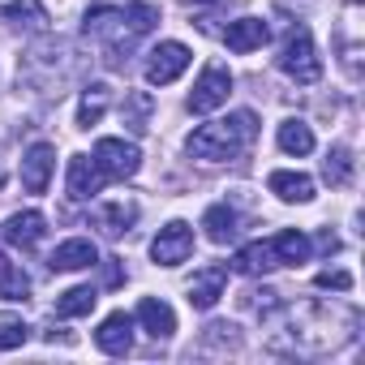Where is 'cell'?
Here are the masks:
<instances>
[{
	"instance_id": "cell-17",
	"label": "cell",
	"mask_w": 365,
	"mask_h": 365,
	"mask_svg": "<svg viewBox=\"0 0 365 365\" xmlns=\"http://www.w3.org/2000/svg\"><path fill=\"white\" fill-rule=\"evenodd\" d=\"M267 190L279 198V202H309L314 198V180L305 172H271L267 176Z\"/></svg>"
},
{
	"instance_id": "cell-9",
	"label": "cell",
	"mask_w": 365,
	"mask_h": 365,
	"mask_svg": "<svg viewBox=\"0 0 365 365\" xmlns=\"http://www.w3.org/2000/svg\"><path fill=\"white\" fill-rule=\"evenodd\" d=\"M52 168H56V146L52 142H35L22 155V185H26V194H43L48 190Z\"/></svg>"
},
{
	"instance_id": "cell-11",
	"label": "cell",
	"mask_w": 365,
	"mask_h": 365,
	"mask_svg": "<svg viewBox=\"0 0 365 365\" xmlns=\"http://www.w3.org/2000/svg\"><path fill=\"white\" fill-rule=\"evenodd\" d=\"M103 180H108V176L99 172V163H95L91 155H73V159H69V198H73V202L95 198Z\"/></svg>"
},
{
	"instance_id": "cell-24",
	"label": "cell",
	"mask_w": 365,
	"mask_h": 365,
	"mask_svg": "<svg viewBox=\"0 0 365 365\" xmlns=\"http://www.w3.org/2000/svg\"><path fill=\"white\" fill-rule=\"evenodd\" d=\"M95 301H99V292H95L91 284H78V288H69V292L56 297V314H61V318H82V314L95 309Z\"/></svg>"
},
{
	"instance_id": "cell-26",
	"label": "cell",
	"mask_w": 365,
	"mask_h": 365,
	"mask_svg": "<svg viewBox=\"0 0 365 365\" xmlns=\"http://www.w3.org/2000/svg\"><path fill=\"white\" fill-rule=\"evenodd\" d=\"M31 292V279L22 267H9V262H0V297L5 301H26Z\"/></svg>"
},
{
	"instance_id": "cell-30",
	"label": "cell",
	"mask_w": 365,
	"mask_h": 365,
	"mask_svg": "<svg viewBox=\"0 0 365 365\" xmlns=\"http://www.w3.org/2000/svg\"><path fill=\"white\" fill-rule=\"evenodd\" d=\"M314 284H318V288L348 292V288H352V275H348V271H322V275H314Z\"/></svg>"
},
{
	"instance_id": "cell-27",
	"label": "cell",
	"mask_w": 365,
	"mask_h": 365,
	"mask_svg": "<svg viewBox=\"0 0 365 365\" xmlns=\"http://www.w3.org/2000/svg\"><path fill=\"white\" fill-rule=\"evenodd\" d=\"M125 22H129V31H133V35H146V31H155L159 9H155V5H146V0H129V5H125Z\"/></svg>"
},
{
	"instance_id": "cell-15",
	"label": "cell",
	"mask_w": 365,
	"mask_h": 365,
	"mask_svg": "<svg viewBox=\"0 0 365 365\" xmlns=\"http://www.w3.org/2000/svg\"><path fill=\"white\" fill-rule=\"evenodd\" d=\"M138 322L146 327L150 339H172V331H176L172 305H163V301H155V297H142V301H138Z\"/></svg>"
},
{
	"instance_id": "cell-28",
	"label": "cell",
	"mask_w": 365,
	"mask_h": 365,
	"mask_svg": "<svg viewBox=\"0 0 365 365\" xmlns=\"http://www.w3.org/2000/svg\"><path fill=\"white\" fill-rule=\"evenodd\" d=\"M125 125L133 129V133H146V116H150V95L146 91H133L129 99H125Z\"/></svg>"
},
{
	"instance_id": "cell-18",
	"label": "cell",
	"mask_w": 365,
	"mask_h": 365,
	"mask_svg": "<svg viewBox=\"0 0 365 365\" xmlns=\"http://www.w3.org/2000/svg\"><path fill=\"white\" fill-rule=\"evenodd\" d=\"M133 220H138L133 202H103V207H95V228L103 237H125L133 228Z\"/></svg>"
},
{
	"instance_id": "cell-29",
	"label": "cell",
	"mask_w": 365,
	"mask_h": 365,
	"mask_svg": "<svg viewBox=\"0 0 365 365\" xmlns=\"http://www.w3.org/2000/svg\"><path fill=\"white\" fill-rule=\"evenodd\" d=\"M31 339V327L22 318H5L0 322V352H9V348H22Z\"/></svg>"
},
{
	"instance_id": "cell-35",
	"label": "cell",
	"mask_w": 365,
	"mask_h": 365,
	"mask_svg": "<svg viewBox=\"0 0 365 365\" xmlns=\"http://www.w3.org/2000/svg\"><path fill=\"white\" fill-rule=\"evenodd\" d=\"M0 262H5V258H0Z\"/></svg>"
},
{
	"instance_id": "cell-12",
	"label": "cell",
	"mask_w": 365,
	"mask_h": 365,
	"mask_svg": "<svg viewBox=\"0 0 365 365\" xmlns=\"http://www.w3.org/2000/svg\"><path fill=\"white\" fill-rule=\"evenodd\" d=\"M95 344L108 352V356H125L133 348V318L129 314H108L95 331Z\"/></svg>"
},
{
	"instance_id": "cell-4",
	"label": "cell",
	"mask_w": 365,
	"mask_h": 365,
	"mask_svg": "<svg viewBox=\"0 0 365 365\" xmlns=\"http://www.w3.org/2000/svg\"><path fill=\"white\" fill-rule=\"evenodd\" d=\"M228 95H232V73H228L224 61H211V65L202 69V78L194 82V91H190V112L207 116V112H215L220 103H228Z\"/></svg>"
},
{
	"instance_id": "cell-2",
	"label": "cell",
	"mask_w": 365,
	"mask_h": 365,
	"mask_svg": "<svg viewBox=\"0 0 365 365\" xmlns=\"http://www.w3.org/2000/svg\"><path fill=\"white\" fill-rule=\"evenodd\" d=\"M82 35L95 39V43H103V61H108V65H125V61H129V48H133V39H138V35L129 31V22H125V9H116V5H95V9H86Z\"/></svg>"
},
{
	"instance_id": "cell-25",
	"label": "cell",
	"mask_w": 365,
	"mask_h": 365,
	"mask_svg": "<svg viewBox=\"0 0 365 365\" xmlns=\"http://www.w3.org/2000/svg\"><path fill=\"white\" fill-rule=\"evenodd\" d=\"M322 176L331 180V185H348L352 180V150L348 146H331L327 159H322Z\"/></svg>"
},
{
	"instance_id": "cell-3",
	"label": "cell",
	"mask_w": 365,
	"mask_h": 365,
	"mask_svg": "<svg viewBox=\"0 0 365 365\" xmlns=\"http://www.w3.org/2000/svg\"><path fill=\"white\" fill-rule=\"evenodd\" d=\"M279 69H284L292 82H301V86H314V82L322 78V61H318L314 35H309L305 26H292V31H288V43H284V52H279Z\"/></svg>"
},
{
	"instance_id": "cell-8",
	"label": "cell",
	"mask_w": 365,
	"mask_h": 365,
	"mask_svg": "<svg viewBox=\"0 0 365 365\" xmlns=\"http://www.w3.org/2000/svg\"><path fill=\"white\" fill-rule=\"evenodd\" d=\"M43 237H48V220L39 211H18V215L5 220V228H0V241L14 245V250H35Z\"/></svg>"
},
{
	"instance_id": "cell-10",
	"label": "cell",
	"mask_w": 365,
	"mask_h": 365,
	"mask_svg": "<svg viewBox=\"0 0 365 365\" xmlns=\"http://www.w3.org/2000/svg\"><path fill=\"white\" fill-rule=\"evenodd\" d=\"M224 288H228V267L224 262H211V267H202L190 279V305L194 309H215V301L224 297Z\"/></svg>"
},
{
	"instance_id": "cell-14",
	"label": "cell",
	"mask_w": 365,
	"mask_h": 365,
	"mask_svg": "<svg viewBox=\"0 0 365 365\" xmlns=\"http://www.w3.org/2000/svg\"><path fill=\"white\" fill-rule=\"evenodd\" d=\"M95 262H99V250H95L86 237H73V241L56 245L52 258H48L52 271H86V267H95Z\"/></svg>"
},
{
	"instance_id": "cell-5",
	"label": "cell",
	"mask_w": 365,
	"mask_h": 365,
	"mask_svg": "<svg viewBox=\"0 0 365 365\" xmlns=\"http://www.w3.org/2000/svg\"><path fill=\"white\" fill-rule=\"evenodd\" d=\"M190 254H194V228H190L185 220L163 224V228H159V237L150 241V258H155L159 267H180Z\"/></svg>"
},
{
	"instance_id": "cell-31",
	"label": "cell",
	"mask_w": 365,
	"mask_h": 365,
	"mask_svg": "<svg viewBox=\"0 0 365 365\" xmlns=\"http://www.w3.org/2000/svg\"><path fill=\"white\" fill-rule=\"evenodd\" d=\"M120 279H125V271H120V258H108V262H103V284H108V288H116Z\"/></svg>"
},
{
	"instance_id": "cell-32",
	"label": "cell",
	"mask_w": 365,
	"mask_h": 365,
	"mask_svg": "<svg viewBox=\"0 0 365 365\" xmlns=\"http://www.w3.org/2000/svg\"><path fill=\"white\" fill-rule=\"evenodd\" d=\"M180 5H190V9H220V5H228V0H180Z\"/></svg>"
},
{
	"instance_id": "cell-6",
	"label": "cell",
	"mask_w": 365,
	"mask_h": 365,
	"mask_svg": "<svg viewBox=\"0 0 365 365\" xmlns=\"http://www.w3.org/2000/svg\"><path fill=\"white\" fill-rule=\"evenodd\" d=\"M95 163H99L103 176L125 180V176H133L142 168V150L133 142H120V138H99L95 142Z\"/></svg>"
},
{
	"instance_id": "cell-7",
	"label": "cell",
	"mask_w": 365,
	"mask_h": 365,
	"mask_svg": "<svg viewBox=\"0 0 365 365\" xmlns=\"http://www.w3.org/2000/svg\"><path fill=\"white\" fill-rule=\"evenodd\" d=\"M185 69H190V48L176 43V39H168V43H159V48L150 52V61H146V82H150V86H168V82H176Z\"/></svg>"
},
{
	"instance_id": "cell-16",
	"label": "cell",
	"mask_w": 365,
	"mask_h": 365,
	"mask_svg": "<svg viewBox=\"0 0 365 365\" xmlns=\"http://www.w3.org/2000/svg\"><path fill=\"white\" fill-rule=\"evenodd\" d=\"M271 250H275V262H279V267H301V262H309V254H314L309 237L297 232V228L275 232V237H271Z\"/></svg>"
},
{
	"instance_id": "cell-34",
	"label": "cell",
	"mask_w": 365,
	"mask_h": 365,
	"mask_svg": "<svg viewBox=\"0 0 365 365\" xmlns=\"http://www.w3.org/2000/svg\"><path fill=\"white\" fill-rule=\"evenodd\" d=\"M5 180H9V176H5V168H0V190H5Z\"/></svg>"
},
{
	"instance_id": "cell-33",
	"label": "cell",
	"mask_w": 365,
	"mask_h": 365,
	"mask_svg": "<svg viewBox=\"0 0 365 365\" xmlns=\"http://www.w3.org/2000/svg\"><path fill=\"white\" fill-rule=\"evenodd\" d=\"M318 250H327V254H335V250H339V241H335L331 232H322V237H318Z\"/></svg>"
},
{
	"instance_id": "cell-23",
	"label": "cell",
	"mask_w": 365,
	"mask_h": 365,
	"mask_svg": "<svg viewBox=\"0 0 365 365\" xmlns=\"http://www.w3.org/2000/svg\"><path fill=\"white\" fill-rule=\"evenodd\" d=\"M275 142H279L284 155H309V150H314V129H309L305 120H284Z\"/></svg>"
},
{
	"instance_id": "cell-22",
	"label": "cell",
	"mask_w": 365,
	"mask_h": 365,
	"mask_svg": "<svg viewBox=\"0 0 365 365\" xmlns=\"http://www.w3.org/2000/svg\"><path fill=\"white\" fill-rule=\"evenodd\" d=\"M5 22L9 26H26V31H48V9L39 5V0H9Z\"/></svg>"
},
{
	"instance_id": "cell-19",
	"label": "cell",
	"mask_w": 365,
	"mask_h": 365,
	"mask_svg": "<svg viewBox=\"0 0 365 365\" xmlns=\"http://www.w3.org/2000/svg\"><path fill=\"white\" fill-rule=\"evenodd\" d=\"M202 228H207V237H211L215 245H228V241H237L241 220H237V211H232L228 202H215V207L202 215Z\"/></svg>"
},
{
	"instance_id": "cell-21",
	"label": "cell",
	"mask_w": 365,
	"mask_h": 365,
	"mask_svg": "<svg viewBox=\"0 0 365 365\" xmlns=\"http://www.w3.org/2000/svg\"><path fill=\"white\" fill-rule=\"evenodd\" d=\"M108 103H112V91H108L103 82L86 86V91H82V99H78V129L99 125V120H103V112H108Z\"/></svg>"
},
{
	"instance_id": "cell-13",
	"label": "cell",
	"mask_w": 365,
	"mask_h": 365,
	"mask_svg": "<svg viewBox=\"0 0 365 365\" xmlns=\"http://www.w3.org/2000/svg\"><path fill=\"white\" fill-rule=\"evenodd\" d=\"M271 39V26L262 22V18H237V22H228V31H224V43L232 48V52H258L262 43Z\"/></svg>"
},
{
	"instance_id": "cell-20",
	"label": "cell",
	"mask_w": 365,
	"mask_h": 365,
	"mask_svg": "<svg viewBox=\"0 0 365 365\" xmlns=\"http://www.w3.org/2000/svg\"><path fill=\"white\" fill-rule=\"evenodd\" d=\"M232 267H237L241 275H262V271H275L279 262H275V250H271V237H267V241H254V245H245V250H237V258H232Z\"/></svg>"
},
{
	"instance_id": "cell-1",
	"label": "cell",
	"mask_w": 365,
	"mask_h": 365,
	"mask_svg": "<svg viewBox=\"0 0 365 365\" xmlns=\"http://www.w3.org/2000/svg\"><path fill=\"white\" fill-rule=\"evenodd\" d=\"M254 133H258V116H254V112H232V116H224V120L198 125V129L185 138V146H190L194 159L220 163V159H237V155L254 142Z\"/></svg>"
}]
</instances>
